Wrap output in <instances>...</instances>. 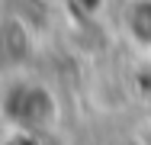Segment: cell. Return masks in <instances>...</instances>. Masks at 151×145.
<instances>
[{"mask_svg":"<svg viewBox=\"0 0 151 145\" xmlns=\"http://www.w3.org/2000/svg\"><path fill=\"white\" fill-rule=\"evenodd\" d=\"M58 97L45 84H16L3 94V116L29 132H42L52 129L58 123Z\"/></svg>","mask_w":151,"mask_h":145,"instance_id":"cell-1","label":"cell"},{"mask_svg":"<svg viewBox=\"0 0 151 145\" xmlns=\"http://www.w3.org/2000/svg\"><path fill=\"white\" fill-rule=\"evenodd\" d=\"M122 23L135 45L151 49V0H132L122 13Z\"/></svg>","mask_w":151,"mask_h":145,"instance_id":"cell-2","label":"cell"},{"mask_svg":"<svg viewBox=\"0 0 151 145\" xmlns=\"http://www.w3.org/2000/svg\"><path fill=\"white\" fill-rule=\"evenodd\" d=\"M26 52H29L26 29L19 23H3L0 26V55L6 61H19V58H26Z\"/></svg>","mask_w":151,"mask_h":145,"instance_id":"cell-3","label":"cell"},{"mask_svg":"<svg viewBox=\"0 0 151 145\" xmlns=\"http://www.w3.org/2000/svg\"><path fill=\"white\" fill-rule=\"evenodd\" d=\"M74 7H77L84 16H96V13L106 7V0H74Z\"/></svg>","mask_w":151,"mask_h":145,"instance_id":"cell-4","label":"cell"}]
</instances>
